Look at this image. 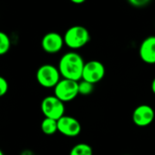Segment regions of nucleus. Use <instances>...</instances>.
Masks as SVG:
<instances>
[{"instance_id": "1", "label": "nucleus", "mask_w": 155, "mask_h": 155, "mask_svg": "<svg viewBox=\"0 0 155 155\" xmlns=\"http://www.w3.org/2000/svg\"><path fill=\"white\" fill-rule=\"evenodd\" d=\"M83 58L75 51L65 53L58 61V70L63 79L81 81L84 68Z\"/></svg>"}, {"instance_id": "2", "label": "nucleus", "mask_w": 155, "mask_h": 155, "mask_svg": "<svg viewBox=\"0 0 155 155\" xmlns=\"http://www.w3.org/2000/svg\"><path fill=\"white\" fill-rule=\"evenodd\" d=\"M64 43L70 49L76 50L85 47L91 40L89 30L83 26H72L67 29L64 36Z\"/></svg>"}, {"instance_id": "3", "label": "nucleus", "mask_w": 155, "mask_h": 155, "mask_svg": "<svg viewBox=\"0 0 155 155\" xmlns=\"http://www.w3.org/2000/svg\"><path fill=\"white\" fill-rule=\"evenodd\" d=\"M36 77L40 86L47 89H54L60 81L61 75L57 67L51 64H45L38 68Z\"/></svg>"}, {"instance_id": "4", "label": "nucleus", "mask_w": 155, "mask_h": 155, "mask_svg": "<svg viewBox=\"0 0 155 155\" xmlns=\"http://www.w3.org/2000/svg\"><path fill=\"white\" fill-rule=\"evenodd\" d=\"M79 94V81L62 79L54 88V96L64 103L73 101Z\"/></svg>"}, {"instance_id": "5", "label": "nucleus", "mask_w": 155, "mask_h": 155, "mask_svg": "<svg viewBox=\"0 0 155 155\" xmlns=\"http://www.w3.org/2000/svg\"><path fill=\"white\" fill-rule=\"evenodd\" d=\"M41 111L45 118L58 120L64 116L65 104L56 96H48L41 102Z\"/></svg>"}, {"instance_id": "6", "label": "nucleus", "mask_w": 155, "mask_h": 155, "mask_svg": "<svg viewBox=\"0 0 155 155\" xmlns=\"http://www.w3.org/2000/svg\"><path fill=\"white\" fill-rule=\"evenodd\" d=\"M105 67L99 60H90L86 62L82 73V81L96 84L103 80L105 76Z\"/></svg>"}, {"instance_id": "7", "label": "nucleus", "mask_w": 155, "mask_h": 155, "mask_svg": "<svg viewBox=\"0 0 155 155\" xmlns=\"http://www.w3.org/2000/svg\"><path fill=\"white\" fill-rule=\"evenodd\" d=\"M58 131L67 137H76L81 132V125L76 118L64 115L58 120Z\"/></svg>"}, {"instance_id": "8", "label": "nucleus", "mask_w": 155, "mask_h": 155, "mask_svg": "<svg viewBox=\"0 0 155 155\" xmlns=\"http://www.w3.org/2000/svg\"><path fill=\"white\" fill-rule=\"evenodd\" d=\"M155 118L154 110L147 104L138 106L132 112V121L138 127H147Z\"/></svg>"}, {"instance_id": "9", "label": "nucleus", "mask_w": 155, "mask_h": 155, "mask_svg": "<svg viewBox=\"0 0 155 155\" xmlns=\"http://www.w3.org/2000/svg\"><path fill=\"white\" fill-rule=\"evenodd\" d=\"M64 45L63 36L57 32L47 33L41 40V47L43 50L48 54H56L59 52Z\"/></svg>"}, {"instance_id": "10", "label": "nucleus", "mask_w": 155, "mask_h": 155, "mask_svg": "<svg viewBox=\"0 0 155 155\" xmlns=\"http://www.w3.org/2000/svg\"><path fill=\"white\" fill-rule=\"evenodd\" d=\"M140 59L147 64H155V36L147 37L139 48Z\"/></svg>"}, {"instance_id": "11", "label": "nucleus", "mask_w": 155, "mask_h": 155, "mask_svg": "<svg viewBox=\"0 0 155 155\" xmlns=\"http://www.w3.org/2000/svg\"><path fill=\"white\" fill-rule=\"evenodd\" d=\"M41 130L46 135H53L58 131V120L45 118L41 122Z\"/></svg>"}, {"instance_id": "12", "label": "nucleus", "mask_w": 155, "mask_h": 155, "mask_svg": "<svg viewBox=\"0 0 155 155\" xmlns=\"http://www.w3.org/2000/svg\"><path fill=\"white\" fill-rule=\"evenodd\" d=\"M69 155H93V150L87 143H78L72 147Z\"/></svg>"}, {"instance_id": "13", "label": "nucleus", "mask_w": 155, "mask_h": 155, "mask_svg": "<svg viewBox=\"0 0 155 155\" xmlns=\"http://www.w3.org/2000/svg\"><path fill=\"white\" fill-rule=\"evenodd\" d=\"M11 47V41L8 34L0 31V56L5 55L8 52Z\"/></svg>"}, {"instance_id": "14", "label": "nucleus", "mask_w": 155, "mask_h": 155, "mask_svg": "<svg viewBox=\"0 0 155 155\" xmlns=\"http://www.w3.org/2000/svg\"><path fill=\"white\" fill-rule=\"evenodd\" d=\"M93 90H94V84L82 81V80L79 81V93L80 94L83 96H87V95L91 94Z\"/></svg>"}, {"instance_id": "15", "label": "nucleus", "mask_w": 155, "mask_h": 155, "mask_svg": "<svg viewBox=\"0 0 155 155\" xmlns=\"http://www.w3.org/2000/svg\"><path fill=\"white\" fill-rule=\"evenodd\" d=\"M8 91V83L4 77L0 76V98L5 96Z\"/></svg>"}, {"instance_id": "16", "label": "nucleus", "mask_w": 155, "mask_h": 155, "mask_svg": "<svg viewBox=\"0 0 155 155\" xmlns=\"http://www.w3.org/2000/svg\"><path fill=\"white\" fill-rule=\"evenodd\" d=\"M128 1L132 7L143 8V7H146L150 2V0H128Z\"/></svg>"}, {"instance_id": "17", "label": "nucleus", "mask_w": 155, "mask_h": 155, "mask_svg": "<svg viewBox=\"0 0 155 155\" xmlns=\"http://www.w3.org/2000/svg\"><path fill=\"white\" fill-rule=\"evenodd\" d=\"M70 1L73 3V4H77V5H81V4H83L86 0H70Z\"/></svg>"}, {"instance_id": "18", "label": "nucleus", "mask_w": 155, "mask_h": 155, "mask_svg": "<svg viewBox=\"0 0 155 155\" xmlns=\"http://www.w3.org/2000/svg\"><path fill=\"white\" fill-rule=\"evenodd\" d=\"M150 89H151V91L153 92V94H155V78H154V79L152 80V81H151Z\"/></svg>"}, {"instance_id": "19", "label": "nucleus", "mask_w": 155, "mask_h": 155, "mask_svg": "<svg viewBox=\"0 0 155 155\" xmlns=\"http://www.w3.org/2000/svg\"><path fill=\"white\" fill-rule=\"evenodd\" d=\"M0 155H5V154H4V152L2 151V150H1V149H0Z\"/></svg>"}, {"instance_id": "20", "label": "nucleus", "mask_w": 155, "mask_h": 155, "mask_svg": "<svg viewBox=\"0 0 155 155\" xmlns=\"http://www.w3.org/2000/svg\"><path fill=\"white\" fill-rule=\"evenodd\" d=\"M124 155H130V154H124Z\"/></svg>"}]
</instances>
